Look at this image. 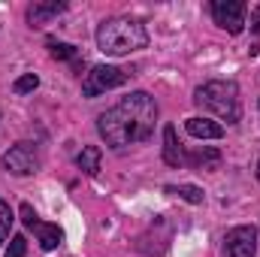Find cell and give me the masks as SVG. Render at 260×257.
<instances>
[{
	"instance_id": "cell-5",
	"label": "cell",
	"mask_w": 260,
	"mask_h": 257,
	"mask_svg": "<svg viewBox=\"0 0 260 257\" xmlns=\"http://www.w3.org/2000/svg\"><path fill=\"white\" fill-rule=\"evenodd\" d=\"M3 170L12 176H30L40 170V151L34 142H15L9 151H3Z\"/></svg>"
},
{
	"instance_id": "cell-1",
	"label": "cell",
	"mask_w": 260,
	"mask_h": 257,
	"mask_svg": "<svg viewBox=\"0 0 260 257\" xmlns=\"http://www.w3.org/2000/svg\"><path fill=\"white\" fill-rule=\"evenodd\" d=\"M154 121H157V103H154V97L145 94V91H133L118 106L106 109L97 118V130L106 139V145L124 148V145L148 139L151 130H154Z\"/></svg>"
},
{
	"instance_id": "cell-20",
	"label": "cell",
	"mask_w": 260,
	"mask_h": 257,
	"mask_svg": "<svg viewBox=\"0 0 260 257\" xmlns=\"http://www.w3.org/2000/svg\"><path fill=\"white\" fill-rule=\"evenodd\" d=\"M251 30L260 37V3L254 6V12H251Z\"/></svg>"
},
{
	"instance_id": "cell-9",
	"label": "cell",
	"mask_w": 260,
	"mask_h": 257,
	"mask_svg": "<svg viewBox=\"0 0 260 257\" xmlns=\"http://www.w3.org/2000/svg\"><path fill=\"white\" fill-rule=\"evenodd\" d=\"M185 130H188L194 139H221V136H224V127H221L218 121H212V118H200V115L188 118V121H185Z\"/></svg>"
},
{
	"instance_id": "cell-2",
	"label": "cell",
	"mask_w": 260,
	"mask_h": 257,
	"mask_svg": "<svg viewBox=\"0 0 260 257\" xmlns=\"http://www.w3.org/2000/svg\"><path fill=\"white\" fill-rule=\"evenodd\" d=\"M148 46V30L136 18H106L97 27V49L109 58H124Z\"/></svg>"
},
{
	"instance_id": "cell-17",
	"label": "cell",
	"mask_w": 260,
	"mask_h": 257,
	"mask_svg": "<svg viewBox=\"0 0 260 257\" xmlns=\"http://www.w3.org/2000/svg\"><path fill=\"white\" fill-rule=\"evenodd\" d=\"M12 209H9V203L6 200H0V242H6V236H9V230H12Z\"/></svg>"
},
{
	"instance_id": "cell-7",
	"label": "cell",
	"mask_w": 260,
	"mask_h": 257,
	"mask_svg": "<svg viewBox=\"0 0 260 257\" xmlns=\"http://www.w3.org/2000/svg\"><path fill=\"white\" fill-rule=\"evenodd\" d=\"M257 254V227H233L224 236V257H254Z\"/></svg>"
},
{
	"instance_id": "cell-6",
	"label": "cell",
	"mask_w": 260,
	"mask_h": 257,
	"mask_svg": "<svg viewBox=\"0 0 260 257\" xmlns=\"http://www.w3.org/2000/svg\"><path fill=\"white\" fill-rule=\"evenodd\" d=\"M212 18L218 27H224L227 34H242L245 30V3L242 0H215L212 3Z\"/></svg>"
},
{
	"instance_id": "cell-14",
	"label": "cell",
	"mask_w": 260,
	"mask_h": 257,
	"mask_svg": "<svg viewBox=\"0 0 260 257\" xmlns=\"http://www.w3.org/2000/svg\"><path fill=\"white\" fill-rule=\"evenodd\" d=\"M167 194H176V197H182V200H185V203H191V206H200V203H203V197H206L203 188H197V185H179V188H176V185H170Z\"/></svg>"
},
{
	"instance_id": "cell-11",
	"label": "cell",
	"mask_w": 260,
	"mask_h": 257,
	"mask_svg": "<svg viewBox=\"0 0 260 257\" xmlns=\"http://www.w3.org/2000/svg\"><path fill=\"white\" fill-rule=\"evenodd\" d=\"M34 233L40 236V245H43L46 251H55V248L64 242V230H61L58 224H43V221H40V224L34 227Z\"/></svg>"
},
{
	"instance_id": "cell-19",
	"label": "cell",
	"mask_w": 260,
	"mask_h": 257,
	"mask_svg": "<svg viewBox=\"0 0 260 257\" xmlns=\"http://www.w3.org/2000/svg\"><path fill=\"white\" fill-rule=\"evenodd\" d=\"M21 221H24V227H27V230H34V227L40 224V218H37V212H34V206H30V203H21Z\"/></svg>"
},
{
	"instance_id": "cell-21",
	"label": "cell",
	"mask_w": 260,
	"mask_h": 257,
	"mask_svg": "<svg viewBox=\"0 0 260 257\" xmlns=\"http://www.w3.org/2000/svg\"><path fill=\"white\" fill-rule=\"evenodd\" d=\"M257 182H260V160H257Z\"/></svg>"
},
{
	"instance_id": "cell-12",
	"label": "cell",
	"mask_w": 260,
	"mask_h": 257,
	"mask_svg": "<svg viewBox=\"0 0 260 257\" xmlns=\"http://www.w3.org/2000/svg\"><path fill=\"white\" fill-rule=\"evenodd\" d=\"M185 160H188L191 167H197V170H200V167H203V170H218V167H221V151H218V148H209V145H203L200 151L188 154Z\"/></svg>"
},
{
	"instance_id": "cell-3",
	"label": "cell",
	"mask_w": 260,
	"mask_h": 257,
	"mask_svg": "<svg viewBox=\"0 0 260 257\" xmlns=\"http://www.w3.org/2000/svg\"><path fill=\"white\" fill-rule=\"evenodd\" d=\"M194 103L200 109L218 115L227 124H236L242 118V103H239V85L233 79H212L194 91Z\"/></svg>"
},
{
	"instance_id": "cell-4",
	"label": "cell",
	"mask_w": 260,
	"mask_h": 257,
	"mask_svg": "<svg viewBox=\"0 0 260 257\" xmlns=\"http://www.w3.org/2000/svg\"><path fill=\"white\" fill-rule=\"evenodd\" d=\"M127 79H130V73H124L121 67H109V64L91 67V73H85L82 94L85 97H100V94H106L112 88H121Z\"/></svg>"
},
{
	"instance_id": "cell-8",
	"label": "cell",
	"mask_w": 260,
	"mask_h": 257,
	"mask_svg": "<svg viewBox=\"0 0 260 257\" xmlns=\"http://www.w3.org/2000/svg\"><path fill=\"white\" fill-rule=\"evenodd\" d=\"M67 9L64 0H49V3H30L27 6V24L40 27V24H49L52 18H58Z\"/></svg>"
},
{
	"instance_id": "cell-16",
	"label": "cell",
	"mask_w": 260,
	"mask_h": 257,
	"mask_svg": "<svg viewBox=\"0 0 260 257\" xmlns=\"http://www.w3.org/2000/svg\"><path fill=\"white\" fill-rule=\"evenodd\" d=\"M49 49H52V58H58V61H76V46H70V43H55V40H49Z\"/></svg>"
},
{
	"instance_id": "cell-10",
	"label": "cell",
	"mask_w": 260,
	"mask_h": 257,
	"mask_svg": "<svg viewBox=\"0 0 260 257\" xmlns=\"http://www.w3.org/2000/svg\"><path fill=\"white\" fill-rule=\"evenodd\" d=\"M164 164L167 167H182L185 164V151L179 145V136H176V127L173 124L164 127Z\"/></svg>"
},
{
	"instance_id": "cell-13",
	"label": "cell",
	"mask_w": 260,
	"mask_h": 257,
	"mask_svg": "<svg viewBox=\"0 0 260 257\" xmlns=\"http://www.w3.org/2000/svg\"><path fill=\"white\" fill-rule=\"evenodd\" d=\"M76 164H79V170H82V173L97 176V173H100V148H97V145H85V148L79 151Z\"/></svg>"
},
{
	"instance_id": "cell-18",
	"label": "cell",
	"mask_w": 260,
	"mask_h": 257,
	"mask_svg": "<svg viewBox=\"0 0 260 257\" xmlns=\"http://www.w3.org/2000/svg\"><path fill=\"white\" fill-rule=\"evenodd\" d=\"M24 254H27V239L24 236H12V242H9L3 257H24Z\"/></svg>"
},
{
	"instance_id": "cell-15",
	"label": "cell",
	"mask_w": 260,
	"mask_h": 257,
	"mask_svg": "<svg viewBox=\"0 0 260 257\" xmlns=\"http://www.w3.org/2000/svg\"><path fill=\"white\" fill-rule=\"evenodd\" d=\"M37 85H40V76L37 73H24V76H18L12 82V91L15 94H30V91H37Z\"/></svg>"
}]
</instances>
